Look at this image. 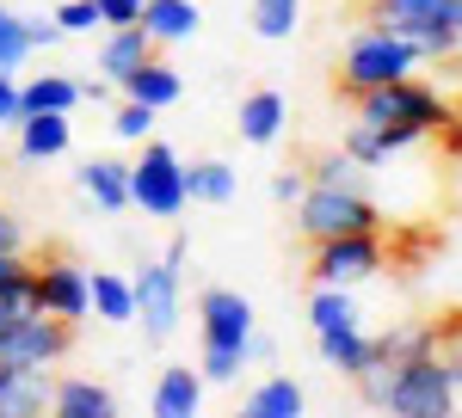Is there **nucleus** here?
Instances as JSON below:
<instances>
[{
    "mask_svg": "<svg viewBox=\"0 0 462 418\" xmlns=\"http://www.w3.org/2000/svg\"><path fill=\"white\" fill-rule=\"evenodd\" d=\"M457 350H420L407 363L389 369V387H383V413L394 418H457Z\"/></svg>",
    "mask_w": 462,
    "mask_h": 418,
    "instance_id": "nucleus-1",
    "label": "nucleus"
},
{
    "mask_svg": "<svg viewBox=\"0 0 462 418\" xmlns=\"http://www.w3.org/2000/svg\"><path fill=\"white\" fill-rule=\"evenodd\" d=\"M185 252L191 241L173 234L161 259H143V277H130V295H136V326H143L148 345H167L185 320Z\"/></svg>",
    "mask_w": 462,
    "mask_h": 418,
    "instance_id": "nucleus-2",
    "label": "nucleus"
},
{
    "mask_svg": "<svg viewBox=\"0 0 462 418\" xmlns=\"http://www.w3.org/2000/svg\"><path fill=\"white\" fill-rule=\"evenodd\" d=\"M364 25L407 37V43H420L431 62H438V56H457L462 0H370L364 6Z\"/></svg>",
    "mask_w": 462,
    "mask_h": 418,
    "instance_id": "nucleus-3",
    "label": "nucleus"
},
{
    "mask_svg": "<svg viewBox=\"0 0 462 418\" xmlns=\"http://www.w3.org/2000/svg\"><path fill=\"white\" fill-rule=\"evenodd\" d=\"M420 62H426V50H420V43H407V37H394V32L364 25V32L346 43V56H339L333 93H339V99H352V93H364V86H383V80L413 74Z\"/></svg>",
    "mask_w": 462,
    "mask_h": 418,
    "instance_id": "nucleus-4",
    "label": "nucleus"
},
{
    "mask_svg": "<svg viewBox=\"0 0 462 418\" xmlns=\"http://www.w3.org/2000/svg\"><path fill=\"white\" fill-rule=\"evenodd\" d=\"M346 104H357L364 123H420V130H444V123L457 117L450 99H438V86L413 80V74L383 80V86H364V93H352Z\"/></svg>",
    "mask_w": 462,
    "mask_h": 418,
    "instance_id": "nucleus-5",
    "label": "nucleus"
},
{
    "mask_svg": "<svg viewBox=\"0 0 462 418\" xmlns=\"http://www.w3.org/2000/svg\"><path fill=\"white\" fill-rule=\"evenodd\" d=\"M296 228L302 241H327V234H364V228H383V209L370 204L364 191H346V185H309L296 197Z\"/></svg>",
    "mask_w": 462,
    "mask_h": 418,
    "instance_id": "nucleus-6",
    "label": "nucleus"
},
{
    "mask_svg": "<svg viewBox=\"0 0 462 418\" xmlns=\"http://www.w3.org/2000/svg\"><path fill=\"white\" fill-rule=\"evenodd\" d=\"M130 209H143L154 222H179L185 215V160L173 154V141H148L130 167Z\"/></svg>",
    "mask_w": 462,
    "mask_h": 418,
    "instance_id": "nucleus-7",
    "label": "nucleus"
},
{
    "mask_svg": "<svg viewBox=\"0 0 462 418\" xmlns=\"http://www.w3.org/2000/svg\"><path fill=\"white\" fill-rule=\"evenodd\" d=\"M309 277L315 283H339V289H357L383 271V228H364V234H327V241H309Z\"/></svg>",
    "mask_w": 462,
    "mask_h": 418,
    "instance_id": "nucleus-8",
    "label": "nucleus"
},
{
    "mask_svg": "<svg viewBox=\"0 0 462 418\" xmlns=\"http://www.w3.org/2000/svg\"><path fill=\"white\" fill-rule=\"evenodd\" d=\"M74 350V326L56 314H25L0 332V363H19V369H50Z\"/></svg>",
    "mask_w": 462,
    "mask_h": 418,
    "instance_id": "nucleus-9",
    "label": "nucleus"
},
{
    "mask_svg": "<svg viewBox=\"0 0 462 418\" xmlns=\"http://www.w3.org/2000/svg\"><path fill=\"white\" fill-rule=\"evenodd\" d=\"M32 289H37V308L69 320V326H80V320L93 314L87 308V265H74L62 252H50L43 265H32Z\"/></svg>",
    "mask_w": 462,
    "mask_h": 418,
    "instance_id": "nucleus-10",
    "label": "nucleus"
},
{
    "mask_svg": "<svg viewBox=\"0 0 462 418\" xmlns=\"http://www.w3.org/2000/svg\"><path fill=\"white\" fill-rule=\"evenodd\" d=\"M198 332H204V350H247L253 302L241 289H204L198 295Z\"/></svg>",
    "mask_w": 462,
    "mask_h": 418,
    "instance_id": "nucleus-11",
    "label": "nucleus"
},
{
    "mask_svg": "<svg viewBox=\"0 0 462 418\" xmlns=\"http://www.w3.org/2000/svg\"><path fill=\"white\" fill-rule=\"evenodd\" d=\"M117 93H124V99H136V104H148V111H167V104H179L185 80H179L173 62H161V56H143L136 68L117 80Z\"/></svg>",
    "mask_w": 462,
    "mask_h": 418,
    "instance_id": "nucleus-12",
    "label": "nucleus"
},
{
    "mask_svg": "<svg viewBox=\"0 0 462 418\" xmlns=\"http://www.w3.org/2000/svg\"><path fill=\"white\" fill-rule=\"evenodd\" d=\"M50 369H19V363H0V418H37L50 406Z\"/></svg>",
    "mask_w": 462,
    "mask_h": 418,
    "instance_id": "nucleus-13",
    "label": "nucleus"
},
{
    "mask_svg": "<svg viewBox=\"0 0 462 418\" xmlns=\"http://www.w3.org/2000/svg\"><path fill=\"white\" fill-rule=\"evenodd\" d=\"M80 197H93V209H106V215H124L130 209V167L124 160H111V154H93V160H80Z\"/></svg>",
    "mask_w": 462,
    "mask_h": 418,
    "instance_id": "nucleus-14",
    "label": "nucleus"
},
{
    "mask_svg": "<svg viewBox=\"0 0 462 418\" xmlns=\"http://www.w3.org/2000/svg\"><path fill=\"white\" fill-rule=\"evenodd\" d=\"M13 130H19V160H56V154H69V141H74L69 111H25Z\"/></svg>",
    "mask_w": 462,
    "mask_h": 418,
    "instance_id": "nucleus-15",
    "label": "nucleus"
},
{
    "mask_svg": "<svg viewBox=\"0 0 462 418\" xmlns=\"http://www.w3.org/2000/svg\"><path fill=\"white\" fill-rule=\"evenodd\" d=\"M148 406H154V418H198L204 413V376L191 363H167Z\"/></svg>",
    "mask_w": 462,
    "mask_h": 418,
    "instance_id": "nucleus-16",
    "label": "nucleus"
},
{
    "mask_svg": "<svg viewBox=\"0 0 462 418\" xmlns=\"http://www.w3.org/2000/svg\"><path fill=\"white\" fill-rule=\"evenodd\" d=\"M136 25H143L154 43H191L198 25H204V6H198V0H143Z\"/></svg>",
    "mask_w": 462,
    "mask_h": 418,
    "instance_id": "nucleus-17",
    "label": "nucleus"
},
{
    "mask_svg": "<svg viewBox=\"0 0 462 418\" xmlns=\"http://www.w3.org/2000/svg\"><path fill=\"white\" fill-rule=\"evenodd\" d=\"M106 32H111V37L99 43V74H106L111 86H117V80L136 68L143 56H154V37H148L136 19H130V25H106Z\"/></svg>",
    "mask_w": 462,
    "mask_h": 418,
    "instance_id": "nucleus-18",
    "label": "nucleus"
},
{
    "mask_svg": "<svg viewBox=\"0 0 462 418\" xmlns=\"http://www.w3.org/2000/svg\"><path fill=\"white\" fill-rule=\"evenodd\" d=\"M284 123H290V104L284 93H247L241 99V141H253V148H272V141L284 136Z\"/></svg>",
    "mask_w": 462,
    "mask_h": 418,
    "instance_id": "nucleus-19",
    "label": "nucleus"
},
{
    "mask_svg": "<svg viewBox=\"0 0 462 418\" xmlns=\"http://www.w3.org/2000/svg\"><path fill=\"white\" fill-rule=\"evenodd\" d=\"M315 350H320V363H327L333 376L352 382L357 369L370 363V332H364V326H327V332H315Z\"/></svg>",
    "mask_w": 462,
    "mask_h": 418,
    "instance_id": "nucleus-20",
    "label": "nucleus"
},
{
    "mask_svg": "<svg viewBox=\"0 0 462 418\" xmlns=\"http://www.w3.org/2000/svg\"><path fill=\"white\" fill-rule=\"evenodd\" d=\"M50 413H62V418H117V394L99 387V382L69 376V382L50 387Z\"/></svg>",
    "mask_w": 462,
    "mask_h": 418,
    "instance_id": "nucleus-21",
    "label": "nucleus"
},
{
    "mask_svg": "<svg viewBox=\"0 0 462 418\" xmlns=\"http://www.w3.org/2000/svg\"><path fill=\"white\" fill-rule=\"evenodd\" d=\"M87 308L99 314L106 326H136V295H130V277H117V271H87Z\"/></svg>",
    "mask_w": 462,
    "mask_h": 418,
    "instance_id": "nucleus-22",
    "label": "nucleus"
},
{
    "mask_svg": "<svg viewBox=\"0 0 462 418\" xmlns=\"http://www.w3.org/2000/svg\"><path fill=\"white\" fill-rule=\"evenodd\" d=\"M235 191H241V178H235V167L228 160H191L185 167V204H235Z\"/></svg>",
    "mask_w": 462,
    "mask_h": 418,
    "instance_id": "nucleus-23",
    "label": "nucleus"
},
{
    "mask_svg": "<svg viewBox=\"0 0 462 418\" xmlns=\"http://www.w3.org/2000/svg\"><path fill=\"white\" fill-rule=\"evenodd\" d=\"M420 350H438V326L420 320V326H389V332H376L370 339V363H407V357H420Z\"/></svg>",
    "mask_w": 462,
    "mask_h": 418,
    "instance_id": "nucleus-24",
    "label": "nucleus"
},
{
    "mask_svg": "<svg viewBox=\"0 0 462 418\" xmlns=\"http://www.w3.org/2000/svg\"><path fill=\"white\" fill-rule=\"evenodd\" d=\"M302 406H309V394L290 376H272V382H259L247 394V418H302Z\"/></svg>",
    "mask_w": 462,
    "mask_h": 418,
    "instance_id": "nucleus-25",
    "label": "nucleus"
},
{
    "mask_svg": "<svg viewBox=\"0 0 462 418\" xmlns=\"http://www.w3.org/2000/svg\"><path fill=\"white\" fill-rule=\"evenodd\" d=\"M19 104H25V111H69V117H74L80 86H74L69 74H37V80H25V86H19Z\"/></svg>",
    "mask_w": 462,
    "mask_h": 418,
    "instance_id": "nucleus-26",
    "label": "nucleus"
},
{
    "mask_svg": "<svg viewBox=\"0 0 462 418\" xmlns=\"http://www.w3.org/2000/svg\"><path fill=\"white\" fill-rule=\"evenodd\" d=\"M309 326H315V332H327V326H357L352 289H339V283H315V295H309Z\"/></svg>",
    "mask_w": 462,
    "mask_h": 418,
    "instance_id": "nucleus-27",
    "label": "nucleus"
},
{
    "mask_svg": "<svg viewBox=\"0 0 462 418\" xmlns=\"http://www.w3.org/2000/svg\"><path fill=\"white\" fill-rule=\"evenodd\" d=\"M302 25V0H253V37L265 43H284Z\"/></svg>",
    "mask_w": 462,
    "mask_h": 418,
    "instance_id": "nucleus-28",
    "label": "nucleus"
},
{
    "mask_svg": "<svg viewBox=\"0 0 462 418\" xmlns=\"http://www.w3.org/2000/svg\"><path fill=\"white\" fill-rule=\"evenodd\" d=\"M339 154H346V160H357V167H389V154H383V136H376V123H364V117H357L352 130H346Z\"/></svg>",
    "mask_w": 462,
    "mask_h": 418,
    "instance_id": "nucleus-29",
    "label": "nucleus"
},
{
    "mask_svg": "<svg viewBox=\"0 0 462 418\" xmlns=\"http://www.w3.org/2000/svg\"><path fill=\"white\" fill-rule=\"evenodd\" d=\"M25 56H32V43H25V19H19L13 6H0V74H13Z\"/></svg>",
    "mask_w": 462,
    "mask_h": 418,
    "instance_id": "nucleus-30",
    "label": "nucleus"
},
{
    "mask_svg": "<svg viewBox=\"0 0 462 418\" xmlns=\"http://www.w3.org/2000/svg\"><path fill=\"white\" fill-rule=\"evenodd\" d=\"M357 178H364V167L346 160V154H320L315 167H309V185H346V191H352Z\"/></svg>",
    "mask_w": 462,
    "mask_h": 418,
    "instance_id": "nucleus-31",
    "label": "nucleus"
},
{
    "mask_svg": "<svg viewBox=\"0 0 462 418\" xmlns=\"http://www.w3.org/2000/svg\"><path fill=\"white\" fill-rule=\"evenodd\" d=\"M111 130H117V141H143V136H154V111L136 104V99H124L117 117H111Z\"/></svg>",
    "mask_w": 462,
    "mask_h": 418,
    "instance_id": "nucleus-32",
    "label": "nucleus"
},
{
    "mask_svg": "<svg viewBox=\"0 0 462 418\" xmlns=\"http://www.w3.org/2000/svg\"><path fill=\"white\" fill-rule=\"evenodd\" d=\"M56 25H62V37H80V32H99V6L93 0H62L56 13H50Z\"/></svg>",
    "mask_w": 462,
    "mask_h": 418,
    "instance_id": "nucleus-33",
    "label": "nucleus"
},
{
    "mask_svg": "<svg viewBox=\"0 0 462 418\" xmlns=\"http://www.w3.org/2000/svg\"><path fill=\"white\" fill-rule=\"evenodd\" d=\"M19 19H25V13H19ZM25 43H32V50H56V43H62V25H56L50 13H32V19H25Z\"/></svg>",
    "mask_w": 462,
    "mask_h": 418,
    "instance_id": "nucleus-34",
    "label": "nucleus"
},
{
    "mask_svg": "<svg viewBox=\"0 0 462 418\" xmlns=\"http://www.w3.org/2000/svg\"><path fill=\"white\" fill-rule=\"evenodd\" d=\"M25 117V104H19V86H13V74H0V130H13Z\"/></svg>",
    "mask_w": 462,
    "mask_h": 418,
    "instance_id": "nucleus-35",
    "label": "nucleus"
},
{
    "mask_svg": "<svg viewBox=\"0 0 462 418\" xmlns=\"http://www.w3.org/2000/svg\"><path fill=\"white\" fill-rule=\"evenodd\" d=\"M99 6V25H130L143 13V0H93Z\"/></svg>",
    "mask_w": 462,
    "mask_h": 418,
    "instance_id": "nucleus-36",
    "label": "nucleus"
},
{
    "mask_svg": "<svg viewBox=\"0 0 462 418\" xmlns=\"http://www.w3.org/2000/svg\"><path fill=\"white\" fill-rule=\"evenodd\" d=\"M302 191H309V173H290V167H284V173L272 178V197H278V204H296Z\"/></svg>",
    "mask_w": 462,
    "mask_h": 418,
    "instance_id": "nucleus-37",
    "label": "nucleus"
},
{
    "mask_svg": "<svg viewBox=\"0 0 462 418\" xmlns=\"http://www.w3.org/2000/svg\"><path fill=\"white\" fill-rule=\"evenodd\" d=\"M0 252H25V228H19L6 209H0Z\"/></svg>",
    "mask_w": 462,
    "mask_h": 418,
    "instance_id": "nucleus-38",
    "label": "nucleus"
},
{
    "mask_svg": "<svg viewBox=\"0 0 462 418\" xmlns=\"http://www.w3.org/2000/svg\"><path fill=\"white\" fill-rule=\"evenodd\" d=\"M111 93H117L111 80H87V86H80V104H111Z\"/></svg>",
    "mask_w": 462,
    "mask_h": 418,
    "instance_id": "nucleus-39",
    "label": "nucleus"
},
{
    "mask_svg": "<svg viewBox=\"0 0 462 418\" xmlns=\"http://www.w3.org/2000/svg\"><path fill=\"white\" fill-rule=\"evenodd\" d=\"M19 271H32V265H25V252H0V289L19 277Z\"/></svg>",
    "mask_w": 462,
    "mask_h": 418,
    "instance_id": "nucleus-40",
    "label": "nucleus"
}]
</instances>
